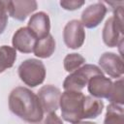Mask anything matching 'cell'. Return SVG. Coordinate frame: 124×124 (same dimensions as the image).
Returning <instances> with one entry per match:
<instances>
[{"label":"cell","mask_w":124,"mask_h":124,"mask_svg":"<svg viewBox=\"0 0 124 124\" xmlns=\"http://www.w3.org/2000/svg\"><path fill=\"white\" fill-rule=\"evenodd\" d=\"M10 110L28 123H39L44 117V109L38 96L30 89L17 86L9 96Z\"/></svg>","instance_id":"obj_1"},{"label":"cell","mask_w":124,"mask_h":124,"mask_svg":"<svg viewBox=\"0 0 124 124\" xmlns=\"http://www.w3.org/2000/svg\"><path fill=\"white\" fill-rule=\"evenodd\" d=\"M83 101L84 94L81 91L65 90L59 101L62 118L72 124L81 121L83 119Z\"/></svg>","instance_id":"obj_2"},{"label":"cell","mask_w":124,"mask_h":124,"mask_svg":"<svg viewBox=\"0 0 124 124\" xmlns=\"http://www.w3.org/2000/svg\"><path fill=\"white\" fill-rule=\"evenodd\" d=\"M20 80L29 87H36L42 84L46 78V67L44 63L36 58L24 60L17 68Z\"/></svg>","instance_id":"obj_3"},{"label":"cell","mask_w":124,"mask_h":124,"mask_svg":"<svg viewBox=\"0 0 124 124\" xmlns=\"http://www.w3.org/2000/svg\"><path fill=\"white\" fill-rule=\"evenodd\" d=\"M97 75H104L98 66L85 64L66 77L63 82V88L65 90L80 91L87 85L89 79Z\"/></svg>","instance_id":"obj_4"},{"label":"cell","mask_w":124,"mask_h":124,"mask_svg":"<svg viewBox=\"0 0 124 124\" xmlns=\"http://www.w3.org/2000/svg\"><path fill=\"white\" fill-rule=\"evenodd\" d=\"M102 38L106 46L109 47H120L124 39L123 17L120 16H112L107 19L103 28Z\"/></svg>","instance_id":"obj_5"},{"label":"cell","mask_w":124,"mask_h":124,"mask_svg":"<svg viewBox=\"0 0 124 124\" xmlns=\"http://www.w3.org/2000/svg\"><path fill=\"white\" fill-rule=\"evenodd\" d=\"M63 40L69 48L78 49L82 46L85 40V31L79 20L72 19L65 25L63 30Z\"/></svg>","instance_id":"obj_6"},{"label":"cell","mask_w":124,"mask_h":124,"mask_svg":"<svg viewBox=\"0 0 124 124\" xmlns=\"http://www.w3.org/2000/svg\"><path fill=\"white\" fill-rule=\"evenodd\" d=\"M38 98L44 109V112H55L59 108L61 91L58 87L52 84H46L40 88Z\"/></svg>","instance_id":"obj_7"},{"label":"cell","mask_w":124,"mask_h":124,"mask_svg":"<svg viewBox=\"0 0 124 124\" xmlns=\"http://www.w3.org/2000/svg\"><path fill=\"white\" fill-rule=\"evenodd\" d=\"M37 41V36L28 27H20L15 32L12 44L16 50L21 53H31L34 50Z\"/></svg>","instance_id":"obj_8"},{"label":"cell","mask_w":124,"mask_h":124,"mask_svg":"<svg viewBox=\"0 0 124 124\" xmlns=\"http://www.w3.org/2000/svg\"><path fill=\"white\" fill-rule=\"evenodd\" d=\"M108 9L104 2H97L85 8L81 14V24L83 27L96 28L105 18Z\"/></svg>","instance_id":"obj_9"},{"label":"cell","mask_w":124,"mask_h":124,"mask_svg":"<svg viewBox=\"0 0 124 124\" xmlns=\"http://www.w3.org/2000/svg\"><path fill=\"white\" fill-rule=\"evenodd\" d=\"M101 69L110 78H120L124 73L123 59L114 52H105L99 58Z\"/></svg>","instance_id":"obj_10"},{"label":"cell","mask_w":124,"mask_h":124,"mask_svg":"<svg viewBox=\"0 0 124 124\" xmlns=\"http://www.w3.org/2000/svg\"><path fill=\"white\" fill-rule=\"evenodd\" d=\"M6 8L9 16L18 21H23L37 10L38 4L34 0L6 1Z\"/></svg>","instance_id":"obj_11"},{"label":"cell","mask_w":124,"mask_h":124,"mask_svg":"<svg viewBox=\"0 0 124 124\" xmlns=\"http://www.w3.org/2000/svg\"><path fill=\"white\" fill-rule=\"evenodd\" d=\"M112 87V81L110 78H106L104 75H97L91 78L87 83L88 92L92 97L97 99L108 98Z\"/></svg>","instance_id":"obj_12"},{"label":"cell","mask_w":124,"mask_h":124,"mask_svg":"<svg viewBox=\"0 0 124 124\" xmlns=\"http://www.w3.org/2000/svg\"><path fill=\"white\" fill-rule=\"evenodd\" d=\"M38 39L46 37L50 31V20L49 16L45 12H39L31 16L28 26H27Z\"/></svg>","instance_id":"obj_13"},{"label":"cell","mask_w":124,"mask_h":124,"mask_svg":"<svg viewBox=\"0 0 124 124\" xmlns=\"http://www.w3.org/2000/svg\"><path fill=\"white\" fill-rule=\"evenodd\" d=\"M55 47H56L55 40L50 34H48L45 38L38 39L33 52L39 58H48L54 53Z\"/></svg>","instance_id":"obj_14"},{"label":"cell","mask_w":124,"mask_h":124,"mask_svg":"<svg viewBox=\"0 0 124 124\" xmlns=\"http://www.w3.org/2000/svg\"><path fill=\"white\" fill-rule=\"evenodd\" d=\"M104 103L100 99L92 96H84L83 101V119L97 118L103 111Z\"/></svg>","instance_id":"obj_15"},{"label":"cell","mask_w":124,"mask_h":124,"mask_svg":"<svg viewBox=\"0 0 124 124\" xmlns=\"http://www.w3.org/2000/svg\"><path fill=\"white\" fill-rule=\"evenodd\" d=\"M16 59V50L13 46H0V73L12 68Z\"/></svg>","instance_id":"obj_16"},{"label":"cell","mask_w":124,"mask_h":124,"mask_svg":"<svg viewBox=\"0 0 124 124\" xmlns=\"http://www.w3.org/2000/svg\"><path fill=\"white\" fill-rule=\"evenodd\" d=\"M104 124H124L123 106L109 104L107 108Z\"/></svg>","instance_id":"obj_17"},{"label":"cell","mask_w":124,"mask_h":124,"mask_svg":"<svg viewBox=\"0 0 124 124\" xmlns=\"http://www.w3.org/2000/svg\"><path fill=\"white\" fill-rule=\"evenodd\" d=\"M85 63V58L79 53H69L65 56L63 64L65 71L73 73L76 70L79 69Z\"/></svg>","instance_id":"obj_18"},{"label":"cell","mask_w":124,"mask_h":124,"mask_svg":"<svg viewBox=\"0 0 124 124\" xmlns=\"http://www.w3.org/2000/svg\"><path fill=\"white\" fill-rule=\"evenodd\" d=\"M107 99L109 101L110 104L123 106L124 96H123V78H120L115 82H112L111 90Z\"/></svg>","instance_id":"obj_19"},{"label":"cell","mask_w":124,"mask_h":124,"mask_svg":"<svg viewBox=\"0 0 124 124\" xmlns=\"http://www.w3.org/2000/svg\"><path fill=\"white\" fill-rule=\"evenodd\" d=\"M83 5H84V1L82 0H62L60 1V6L64 10H67V11L78 10Z\"/></svg>","instance_id":"obj_20"},{"label":"cell","mask_w":124,"mask_h":124,"mask_svg":"<svg viewBox=\"0 0 124 124\" xmlns=\"http://www.w3.org/2000/svg\"><path fill=\"white\" fill-rule=\"evenodd\" d=\"M8 24V12L6 1H0V35L4 32Z\"/></svg>","instance_id":"obj_21"},{"label":"cell","mask_w":124,"mask_h":124,"mask_svg":"<svg viewBox=\"0 0 124 124\" xmlns=\"http://www.w3.org/2000/svg\"><path fill=\"white\" fill-rule=\"evenodd\" d=\"M45 124H63V122L55 112H49L45 118Z\"/></svg>","instance_id":"obj_22"},{"label":"cell","mask_w":124,"mask_h":124,"mask_svg":"<svg viewBox=\"0 0 124 124\" xmlns=\"http://www.w3.org/2000/svg\"><path fill=\"white\" fill-rule=\"evenodd\" d=\"M74 124H97V123H94V122H90V121H78L77 123H74Z\"/></svg>","instance_id":"obj_23"}]
</instances>
